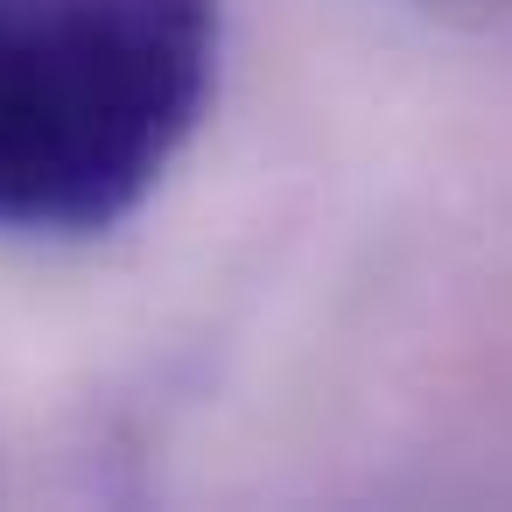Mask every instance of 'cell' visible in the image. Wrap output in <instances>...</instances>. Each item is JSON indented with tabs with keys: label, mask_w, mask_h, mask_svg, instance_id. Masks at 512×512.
Instances as JSON below:
<instances>
[{
	"label": "cell",
	"mask_w": 512,
	"mask_h": 512,
	"mask_svg": "<svg viewBox=\"0 0 512 512\" xmlns=\"http://www.w3.org/2000/svg\"><path fill=\"white\" fill-rule=\"evenodd\" d=\"M218 0H0V239L127 225L218 92Z\"/></svg>",
	"instance_id": "obj_1"
}]
</instances>
